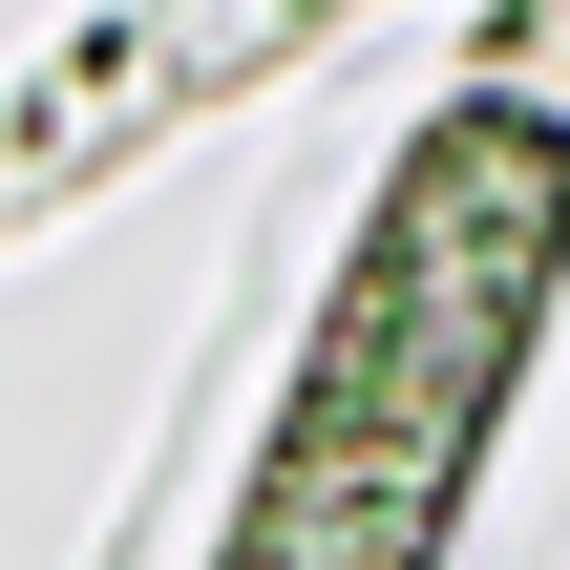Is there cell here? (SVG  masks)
<instances>
[{
    "label": "cell",
    "mask_w": 570,
    "mask_h": 570,
    "mask_svg": "<svg viewBox=\"0 0 570 570\" xmlns=\"http://www.w3.org/2000/svg\"><path fill=\"white\" fill-rule=\"evenodd\" d=\"M550 275H570V106L465 85V106L381 169V212H360V254H338L317 360H296V402H275V465L233 487V550L254 570H296V550H338V570L444 550V529H465V465H487L529 338H550Z\"/></svg>",
    "instance_id": "6da1fadb"
}]
</instances>
